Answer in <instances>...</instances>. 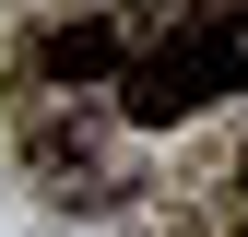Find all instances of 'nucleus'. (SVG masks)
I'll list each match as a JSON object with an SVG mask.
<instances>
[{
	"mask_svg": "<svg viewBox=\"0 0 248 237\" xmlns=\"http://www.w3.org/2000/svg\"><path fill=\"white\" fill-rule=\"evenodd\" d=\"M213 95H248V0H213L201 24L154 36L118 83V118L130 131H166V118H201Z\"/></svg>",
	"mask_w": 248,
	"mask_h": 237,
	"instance_id": "nucleus-1",
	"label": "nucleus"
},
{
	"mask_svg": "<svg viewBox=\"0 0 248 237\" xmlns=\"http://www.w3.org/2000/svg\"><path fill=\"white\" fill-rule=\"evenodd\" d=\"M24 154H36L47 202H118V190H130V118H95L83 95H71V118H59V107L36 95V131H24Z\"/></svg>",
	"mask_w": 248,
	"mask_h": 237,
	"instance_id": "nucleus-2",
	"label": "nucleus"
},
{
	"mask_svg": "<svg viewBox=\"0 0 248 237\" xmlns=\"http://www.w3.org/2000/svg\"><path fill=\"white\" fill-rule=\"evenodd\" d=\"M107 12H118V24H130V36H142V48H154V36H177V24H201V12H213V0H107Z\"/></svg>",
	"mask_w": 248,
	"mask_h": 237,
	"instance_id": "nucleus-3",
	"label": "nucleus"
}]
</instances>
